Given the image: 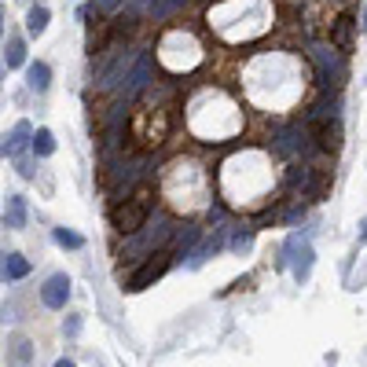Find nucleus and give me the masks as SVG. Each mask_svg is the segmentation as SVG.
Instances as JSON below:
<instances>
[{
  "label": "nucleus",
  "instance_id": "nucleus-5",
  "mask_svg": "<svg viewBox=\"0 0 367 367\" xmlns=\"http://www.w3.org/2000/svg\"><path fill=\"white\" fill-rule=\"evenodd\" d=\"M147 85H151V59H147V56H136L133 70H129L125 81H122V96L133 99V96H140V92L147 88Z\"/></svg>",
  "mask_w": 367,
  "mask_h": 367
},
{
  "label": "nucleus",
  "instance_id": "nucleus-17",
  "mask_svg": "<svg viewBox=\"0 0 367 367\" xmlns=\"http://www.w3.org/2000/svg\"><path fill=\"white\" fill-rule=\"evenodd\" d=\"M250 246H254V228H239V231L231 235V250H235V254L250 250Z\"/></svg>",
  "mask_w": 367,
  "mask_h": 367
},
{
  "label": "nucleus",
  "instance_id": "nucleus-16",
  "mask_svg": "<svg viewBox=\"0 0 367 367\" xmlns=\"http://www.w3.org/2000/svg\"><path fill=\"white\" fill-rule=\"evenodd\" d=\"M51 239H56L59 246H67V250H81V246H85V239L77 231H70V228H56V231H51Z\"/></svg>",
  "mask_w": 367,
  "mask_h": 367
},
{
  "label": "nucleus",
  "instance_id": "nucleus-12",
  "mask_svg": "<svg viewBox=\"0 0 367 367\" xmlns=\"http://www.w3.org/2000/svg\"><path fill=\"white\" fill-rule=\"evenodd\" d=\"M26 77H30L26 85H30L33 92H48V88H51V67H48V63H30Z\"/></svg>",
  "mask_w": 367,
  "mask_h": 367
},
{
  "label": "nucleus",
  "instance_id": "nucleus-18",
  "mask_svg": "<svg viewBox=\"0 0 367 367\" xmlns=\"http://www.w3.org/2000/svg\"><path fill=\"white\" fill-rule=\"evenodd\" d=\"M63 331H67V334H70V338H74V334H77V331H81V316H70V320H67V323H63Z\"/></svg>",
  "mask_w": 367,
  "mask_h": 367
},
{
  "label": "nucleus",
  "instance_id": "nucleus-8",
  "mask_svg": "<svg viewBox=\"0 0 367 367\" xmlns=\"http://www.w3.org/2000/svg\"><path fill=\"white\" fill-rule=\"evenodd\" d=\"M225 231H228V228H217V235H209V239H206V243L199 246V250H195V254H191V261H188V268H202V265H206V261H209V257H213V254L220 250V246H225Z\"/></svg>",
  "mask_w": 367,
  "mask_h": 367
},
{
  "label": "nucleus",
  "instance_id": "nucleus-9",
  "mask_svg": "<svg viewBox=\"0 0 367 367\" xmlns=\"http://www.w3.org/2000/svg\"><path fill=\"white\" fill-rule=\"evenodd\" d=\"M22 275H30V261H26L22 254L0 257V279H22Z\"/></svg>",
  "mask_w": 367,
  "mask_h": 367
},
{
  "label": "nucleus",
  "instance_id": "nucleus-11",
  "mask_svg": "<svg viewBox=\"0 0 367 367\" xmlns=\"http://www.w3.org/2000/svg\"><path fill=\"white\" fill-rule=\"evenodd\" d=\"M331 44L338 51H349L352 48V15H342L334 22V30H331Z\"/></svg>",
  "mask_w": 367,
  "mask_h": 367
},
{
  "label": "nucleus",
  "instance_id": "nucleus-7",
  "mask_svg": "<svg viewBox=\"0 0 367 367\" xmlns=\"http://www.w3.org/2000/svg\"><path fill=\"white\" fill-rule=\"evenodd\" d=\"M30 140H33V125L19 122L15 129H11V136L0 143V151H4V158H15V154H22L26 147H30Z\"/></svg>",
  "mask_w": 367,
  "mask_h": 367
},
{
  "label": "nucleus",
  "instance_id": "nucleus-19",
  "mask_svg": "<svg viewBox=\"0 0 367 367\" xmlns=\"http://www.w3.org/2000/svg\"><path fill=\"white\" fill-rule=\"evenodd\" d=\"M56 367H77L74 360H56Z\"/></svg>",
  "mask_w": 367,
  "mask_h": 367
},
{
  "label": "nucleus",
  "instance_id": "nucleus-6",
  "mask_svg": "<svg viewBox=\"0 0 367 367\" xmlns=\"http://www.w3.org/2000/svg\"><path fill=\"white\" fill-rule=\"evenodd\" d=\"M41 301L48 309H67V301H70V275L67 272L51 275V279L41 286Z\"/></svg>",
  "mask_w": 367,
  "mask_h": 367
},
{
  "label": "nucleus",
  "instance_id": "nucleus-4",
  "mask_svg": "<svg viewBox=\"0 0 367 367\" xmlns=\"http://www.w3.org/2000/svg\"><path fill=\"white\" fill-rule=\"evenodd\" d=\"M283 265H291V272H294V279L297 283H305L309 275H312V246L301 239V235H291V239H286V246H283Z\"/></svg>",
  "mask_w": 367,
  "mask_h": 367
},
{
  "label": "nucleus",
  "instance_id": "nucleus-2",
  "mask_svg": "<svg viewBox=\"0 0 367 367\" xmlns=\"http://www.w3.org/2000/svg\"><path fill=\"white\" fill-rule=\"evenodd\" d=\"M177 246L173 243H165V246H158V250H151L147 257H143V265H140V272L129 279V291H147L151 283H158L162 275L173 268V261H177Z\"/></svg>",
  "mask_w": 367,
  "mask_h": 367
},
{
  "label": "nucleus",
  "instance_id": "nucleus-1",
  "mask_svg": "<svg viewBox=\"0 0 367 367\" xmlns=\"http://www.w3.org/2000/svg\"><path fill=\"white\" fill-rule=\"evenodd\" d=\"M151 209H154V191L147 188V184H140V188L129 195L125 202H117L111 209V225L122 231V235H133V231H140L143 225H147Z\"/></svg>",
  "mask_w": 367,
  "mask_h": 367
},
{
  "label": "nucleus",
  "instance_id": "nucleus-21",
  "mask_svg": "<svg viewBox=\"0 0 367 367\" xmlns=\"http://www.w3.org/2000/svg\"><path fill=\"white\" fill-rule=\"evenodd\" d=\"M0 37H4V15H0Z\"/></svg>",
  "mask_w": 367,
  "mask_h": 367
},
{
  "label": "nucleus",
  "instance_id": "nucleus-22",
  "mask_svg": "<svg viewBox=\"0 0 367 367\" xmlns=\"http://www.w3.org/2000/svg\"><path fill=\"white\" fill-rule=\"evenodd\" d=\"M364 22H367V11H364Z\"/></svg>",
  "mask_w": 367,
  "mask_h": 367
},
{
  "label": "nucleus",
  "instance_id": "nucleus-14",
  "mask_svg": "<svg viewBox=\"0 0 367 367\" xmlns=\"http://www.w3.org/2000/svg\"><path fill=\"white\" fill-rule=\"evenodd\" d=\"M30 151L37 158H48V154H56V136H51V129H37L33 140H30Z\"/></svg>",
  "mask_w": 367,
  "mask_h": 367
},
{
  "label": "nucleus",
  "instance_id": "nucleus-20",
  "mask_svg": "<svg viewBox=\"0 0 367 367\" xmlns=\"http://www.w3.org/2000/svg\"><path fill=\"white\" fill-rule=\"evenodd\" d=\"M360 239H364V243H367V225H364V228H360Z\"/></svg>",
  "mask_w": 367,
  "mask_h": 367
},
{
  "label": "nucleus",
  "instance_id": "nucleus-13",
  "mask_svg": "<svg viewBox=\"0 0 367 367\" xmlns=\"http://www.w3.org/2000/svg\"><path fill=\"white\" fill-rule=\"evenodd\" d=\"M48 19H51V11L44 4H33L30 15H26V30H30V37H41L48 30Z\"/></svg>",
  "mask_w": 367,
  "mask_h": 367
},
{
  "label": "nucleus",
  "instance_id": "nucleus-15",
  "mask_svg": "<svg viewBox=\"0 0 367 367\" xmlns=\"http://www.w3.org/2000/svg\"><path fill=\"white\" fill-rule=\"evenodd\" d=\"M4 63H8V70H19L22 63H26V41H22V37H11V41H8Z\"/></svg>",
  "mask_w": 367,
  "mask_h": 367
},
{
  "label": "nucleus",
  "instance_id": "nucleus-10",
  "mask_svg": "<svg viewBox=\"0 0 367 367\" xmlns=\"http://www.w3.org/2000/svg\"><path fill=\"white\" fill-rule=\"evenodd\" d=\"M4 228H26V199L22 195H11L8 199V209H4Z\"/></svg>",
  "mask_w": 367,
  "mask_h": 367
},
{
  "label": "nucleus",
  "instance_id": "nucleus-3",
  "mask_svg": "<svg viewBox=\"0 0 367 367\" xmlns=\"http://www.w3.org/2000/svg\"><path fill=\"white\" fill-rule=\"evenodd\" d=\"M309 56L320 67V81L323 85H342V77H345L342 51H334V48H327V44H309Z\"/></svg>",
  "mask_w": 367,
  "mask_h": 367
}]
</instances>
